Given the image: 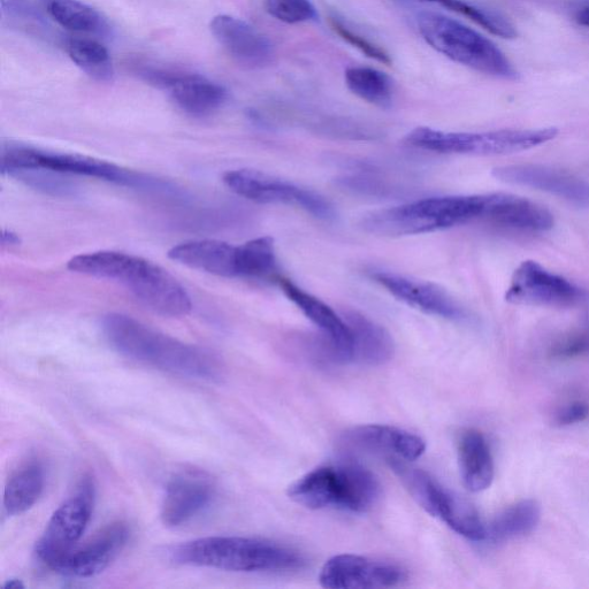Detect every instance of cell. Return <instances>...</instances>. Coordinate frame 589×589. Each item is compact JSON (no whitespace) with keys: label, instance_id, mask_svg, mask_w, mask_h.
I'll use <instances>...</instances> for the list:
<instances>
[{"label":"cell","instance_id":"cell-1","mask_svg":"<svg viewBox=\"0 0 589 589\" xmlns=\"http://www.w3.org/2000/svg\"><path fill=\"white\" fill-rule=\"evenodd\" d=\"M102 331L111 347L122 356L181 378L216 382L223 369L216 357L190 346L121 313L102 320Z\"/></svg>","mask_w":589,"mask_h":589},{"label":"cell","instance_id":"cell-2","mask_svg":"<svg viewBox=\"0 0 589 589\" xmlns=\"http://www.w3.org/2000/svg\"><path fill=\"white\" fill-rule=\"evenodd\" d=\"M67 267L75 273L121 283L160 316L185 317L193 309L181 283L148 259L119 251H95L72 258Z\"/></svg>","mask_w":589,"mask_h":589},{"label":"cell","instance_id":"cell-3","mask_svg":"<svg viewBox=\"0 0 589 589\" xmlns=\"http://www.w3.org/2000/svg\"><path fill=\"white\" fill-rule=\"evenodd\" d=\"M172 561L228 572H292L307 561L297 550L280 543L244 537L202 538L173 548Z\"/></svg>","mask_w":589,"mask_h":589},{"label":"cell","instance_id":"cell-4","mask_svg":"<svg viewBox=\"0 0 589 589\" xmlns=\"http://www.w3.org/2000/svg\"><path fill=\"white\" fill-rule=\"evenodd\" d=\"M485 206L486 195L425 198L367 213L359 226L379 236L422 235L481 220Z\"/></svg>","mask_w":589,"mask_h":589},{"label":"cell","instance_id":"cell-5","mask_svg":"<svg viewBox=\"0 0 589 589\" xmlns=\"http://www.w3.org/2000/svg\"><path fill=\"white\" fill-rule=\"evenodd\" d=\"M290 500L310 510L338 509L366 514L381 497L380 481L356 463L320 466L288 488Z\"/></svg>","mask_w":589,"mask_h":589},{"label":"cell","instance_id":"cell-6","mask_svg":"<svg viewBox=\"0 0 589 589\" xmlns=\"http://www.w3.org/2000/svg\"><path fill=\"white\" fill-rule=\"evenodd\" d=\"M417 26L427 44L455 63L494 78L518 80L519 73L507 56L476 30L435 12L418 14Z\"/></svg>","mask_w":589,"mask_h":589},{"label":"cell","instance_id":"cell-7","mask_svg":"<svg viewBox=\"0 0 589 589\" xmlns=\"http://www.w3.org/2000/svg\"><path fill=\"white\" fill-rule=\"evenodd\" d=\"M29 168H45L65 175H79L119 186L148 190H171L168 183L147 177L140 173L128 171L105 160L81 155L57 154V152L41 151L20 144H6L2 148L0 170L5 174H13Z\"/></svg>","mask_w":589,"mask_h":589},{"label":"cell","instance_id":"cell-8","mask_svg":"<svg viewBox=\"0 0 589 589\" xmlns=\"http://www.w3.org/2000/svg\"><path fill=\"white\" fill-rule=\"evenodd\" d=\"M556 128L500 129L483 133H450L428 127L413 129L407 142L411 147L439 154L497 156L540 147L555 139Z\"/></svg>","mask_w":589,"mask_h":589},{"label":"cell","instance_id":"cell-9","mask_svg":"<svg viewBox=\"0 0 589 589\" xmlns=\"http://www.w3.org/2000/svg\"><path fill=\"white\" fill-rule=\"evenodd\" d=\"M387 461L412 499L427 514L439 518L466 539L479 542L487 538V527L470 502L440 485L427 472L413 468L405 461L397 458H387Z\"/></svg>","mask_w":589,"mask_h":589},{"label":"cell","instance_id":"cell-10","mask_svg":"<svg viewBox=\"0 0 589 589\" xmlns=\"http://www.w3.org/2000/svg\"><path fill=\"white\" fill-rule=\"evenodd\" d=\"M95 484L84 477L75 492L52 515L47 529L38 540L35 553L45 566L53 570L56 565L78 546L93 515Z\"/></svg>","mask_w":589,"mask_h":589},{"label":"cell","instance_id":"cell-11","mask_svg":"<svg viewBox=\"0 0 589 589\" xmlns=\"http://www.w3.org/2000/svg\"><path fill=\"white\" fill-rule=\"evenodd\" d=\"M224 182L233 193L246 200L259 204L292 205L320 220L335 219L334 206L325 197L272 175L254 170H236L226 173Z\"/></svg>","mask_w":589,"mask_h":589},{"label":"cell","instance_id":"cell-12","mask_svg":"<svg viewBox=\"0 0 589 589\" xmlns=\"http://www.w3.org/2000/svg\"><path fill=\"white\" fill-rule=\"evenodd\" d=\"M506 300L512 304L569 309L586 304L589 293L538 262L525 260L512 275Z\"/></svg>","mask_w":589,"mask_h":589},{"label":"cell","instance_id":"cell-13","mask_svg":"<svg viewBox=\"0 0 589 589\" xmlns=\"http://www.w3.org/2000/svg\"><path fill=\"white\" fill-rule=\"evenodd\" d=\"M405 572L392 563L351 554L328 560L319 575V583L328 589H379L399 586Z\"/></svg>","mask_w":589,"mask_h":589},{"label":"cell","instance_id":"cell-14","mask_svg":"<svg viewBox=\"0 0 589 589\" xmlns=\"http://www.w3.org/2000/svg\"><path fill=\"white\" fill-rule=\"evenodd\" d=\"M140 75L150 84L170 91L175 104L191 117L211 116L227 101V90L202 75L170 73L155 68H143Z\"/></svg>","mask_w":589,"mask_h":589},{"label":"cell","instance_id":"cell-15","mask_svg":"<svg viewBox=\"0 0 589 589\" xmlns=\"http://www.w3.org/2000/svg\"><path fill=\"white\" fill-rule=\"evenodd\" d=\"M370 277L397 300L427 315L457 323L469 319L462 305L435 283L386 271H372Z\"/></svg>","mask_w":589,"mask_h":589},{"label":"cell","instance_id":"cell-16","mask_svg":"<svg viewBox=\"0 0 589 589\" xmlns=\"http://www.w3.org/2000/svg\"><path fill=\"white\" fill-rule=\"evenodd\" d=\"M216 492V484L208 473L189 470L177 474L166 486L160 511L163 523L167 527L189 523L211 506Z\"/></svg>","mask_w":589,"mask_h":589},{"label":"cell","instance_id":"cell-17","mask_svg":"<svg viewBox=\"0 0 589 589\" xmlns=\"http://www.w3.org/2000/svg\"><path fill=\"white\" fill-rule=\"evenodd\" d=\"M493 175L510 185L531 188L589 208V185L576 175L542 165H508L496 167Z\"/></svg>","mask_w":589,"mask_h":589},{"label":"cell","instance_id":"cell-18","mask_svg":"<svg viewBox=\"0 0 589 589\" xmlns=\"http://www.w3.org/2000/svg\"><path fill=\"white\" fill-rule=\"evenodd\" d=\"M129 535L126 524H112L93 540L84 543L83 546H76L52 571L71 578L95 577L116 560L127 545Z\"/></svg>","mask_w":589,"mask_h":589},{"label":"cell","instance_id":"cell-19","mask_svg":"<svg viewBox=\"0 0 589 589\" xmlns=\"http://www.w3.org/2000/svg\"><path fill=\"white\" fill-rule=\"evenodd\" d=\"M278 282L288 300L332 342L335 363H353L354 338L346 319L336 313L330 305L295 285L293 281L279 278Z\"/></svg>","mask_w":589,"mask_h":589},{"label":"cell","instance_id":"cell-20","mask_svg":"<svg viewBox=\"0 0 589 589\" xmlns=\"http://www.w3.org/2000/svg\"><path fill=\"white\" fill-rule=\"evenodd\" d=\"M210 29L214 38L237 64L257 70L272 63V43L248 22L221 14L212 19Z\"/></svg>","mask_w":589,"mask_h":589},{"label":"cell","instance_id":"cell-21","mask_svg":"<svg viewBox=\"0 0 589 589\" xmlns=\"http://www.w3.org/2000/svg\"><path fill=\"white\" fill-rule=\"evenodd\" d=\"M481 220L524 232L541 233L554 227L553 214L543 206L509 194L486 195L485 212Z\"/></svg>","mask_w":589,"mask_h":589},{"label":"cell","instance_id":"cell-22","mask_svg":"<svg viewBox=\"0 0 589 589\" xmlns=\"http://www.w3.org/2000/svg\"><path fill=\"white\" fill-rule=\"evenodd\" d=\"M346 440L359 449L405 462L418 460L426 451V443L420 436L389 425L355 427L347 433Z\"/></svg>","mask_w":589,"mask_h":589},{"label":"cell","instance_id":"cell-23","mask_svg":"<svg viewBox=\"0 0 589 589\" xmlns=\"http://www.w3.org/2000/svg\"><path fill=\"white\" fill-rule=\"evenodd\" d=\"M168 257L198 271L224 278H240L239 247L218 240H193L178 244Z\"/></svg>","mask_w":589,"mask_h":589},{"label":"cell","instance_id":"cell-24","mask_svg":"<svg viewBox=\"0 0 589 589\" xmlns=\"http://www.w3.org/2000/svg\"><path fill=\"white\" fill-rule=\"evenodd\" d=\"M342 316L353 332V363L379 366L393 358L394 341L384 327L358 311H344Z\"/></svg>","mask_w":589,"mask_h":589},{"label":"cell","instance_id":"cell-25","mask_svg":"<svg viewBox=\"0 0 589 589\" xmlns=\"http://www.w3.org/2000/svg\"><path fill=\"white\" fill-rule=\"evenodd\" d=\"M458 465L463 484L470 492H484L491 487L495 476L494 458L483 433L468 430L461 435Z\"/></svg>","mask_w":589,"mask_h":589},{"label":"cell","instance_id":"cell-26","mask_svg":"<svg viewBox=\"0 0 589 589\" xmlns=\"http://www.w3.org/2000/svg\"><path fill=\"white\" fill-rule=\"evenodd\" d=\"M43 466L32 462L13 474L4 493V509L9 516H19L32 509L44 491Z\"/></svg>","mask_w":589,"mask_h":589},{"label":"cell","instance_id":"cell-27","mask_svg":"<svg viewBox=\"0 0 589 589\" xmlns=\"http://www.w3.org/2000/svg\"><path fill=\"white\" fill-rule=\"evenodd\" d=\"M540 515L539 504L533 500L512 504L495 517L487 529V537L496 542L524 537L538 526Z\"/></svg>","mask_w":589,"mask_h":589},{"label":"cell","instance_id":"cell-28","mask_svg":"<svg viewBox=\"0 0 589 589\" xmlns=\"http://www.w3.org/2000/svg\"><path fill=\"white\" fill-rule=\"evenodd\" d=\"M346 83L351 93L367 103L389 107L393 102L394 83L384 72L371 67H350Z\"/></svg>","mask_w":589,"mask_h":589},{"label":"cell","instance_id":"cell-29","mask_svg":"<svg viewBox=\"0 0 589 589\" xmlns=\"http://www.w3.org/2000/svg\"><path fill=\"white\" fill-rule=\"evenodd\" d=\"M67 52L76 66L99 82L112 81L114 68L109 51L96 41L72 38L67 43Z\"/></svg>","mask_w":589,"mask_h":589},{"label":"cell","instance_id":"cell-30","mask_svg":"<svg viewBox=\"0 0 589 589\" xmlns=\"http://www.w3.org/2000/svg\"><path fill=\"white\" fill-rule=\"evenodd\" d=\"M240 278L270 279L278 271L271 237H258L239 246Z\"/></svg>","mask_w":589,"mask_h":589},{"label":"cell","instance_id":"cell-31","mask_svg":"<svg viewBox=\"0 0 589 589\" xmlns=\"http://www.w3.org/2000/svg\"><path fill=\"white\" fill-rule=\"evenodd\" d=\"M47 11L58 25L72 32H101L104 22L96 10L79 0H48Z\"/></svg>","mask_w":589,"mask_h":589},{"label":"cell","instance_id":"cell-32","mask_svg":"<svg viewBox=\"0 0 589 589\" xmlns=\"http://www.w3.org/2000/svg\"><path fill=\"white\" fill-rule=\"evenodd\" d=\"M420 2L439 4L442 7H446V9L476 22L477 25L486 29L487 32L506 38V40H515L518 36L515 26L504 18L503 15L473 5L466 2V0H420Z\"/></svg>","mask_w":589,"mask_h":589},{"label":"cell","instance_id":"cell-33","mask_svg":"<svg viewBox=\"0 0 589 589\" xmlns=\"http://www.w3.org/2000/svg\"><path fill=\"white\" fill-rule=\"evenodd\" d=\"M11 177L24 181L26 185L52 195H70L74 189L65 174L45 170V168H29L11 174Z\"/></svg>","mask_w":589,"mask_h":589},{"label":"cell","instance_id":"cell-34","mask_svg":"<svg viewBox=\"0 0 589 589\" xmlns=\"http://www.w3.org/2000/svg\"><path fill=\"white\" fill-rule=\"evenodd\" d=\"M265 9L274 19L285 24H303L317 18L311 0H266Z\"/></svg>","mask_w":589,"mask_h":589},{"label":"cell","instance_id":"cell-35","mask_svg":"<svg viewBox=\"0 0 589 589\" xmlns=\"http://www.w3.org/2000/svg\"><path fill=\"white\" fill-rule=\"evenodd\" d=\"M330 24L334 32L338 34L343 41L353 45L354 48L364 53L366 57L374 59L381 64H392V58H390L384 49L380 48L379 45L367 40V38L361 34L354 32V30L350 29L346 24H344V22L339 17L332 15L330 18Z\"/></svg>","mask_w":589,"mask_h":589},{"label":"cell","instance_id":"cell-36","mask_svg":"<svg viewBox=\"0 0 589 589\" xmlns=\"http://www.w3.org/2000/svg\"><path fill=\"white\" fill-rule=\"evenodd\" d=\"M556 359H572L589 354V327L558 339L549 350Z\"/></svg>","mask_w":589,"mask_h":589},{"label":"cell","instance_id":"cell-37","mask_svg":"<svg viewBox=\"0 0 589 589\" xmlns=\"http://www.w3.org/2000/svg\"><path fill=\"white\" fill-rule=\"evenodd\" d=\"M2 12L9 18L38 20V15L28 0H0Z\"/></svg>","mask_w":589,"mask_h":589},{"label":"cell","instance_id":"cell-38","mask_svg":"<svg viewBox=\"0 0 589 589\" xmlns=\"http://www.w3.org/2000/svg\"><path fill=\"white\" fill-rule=\"evenodd\" d=\"M589 416V407L584 402H573L565 407L557 416V423L561 426L575 425Z\"/></svg>","mask_w":589,"mask_h":589},{"label":"cell","instance_id":"cell-39","mask_svg":"<svg viewBox=\"0 0 589 589\" xmlns=\"http://www.w3.org/2000/svg\"><path fill=\"white\" fill-rule=\"evenodd\" d=\"M21 240L18 234L12 231H3L2 244L4 247H15L19 246Z\"/></svg>","mask_w":589,"mask_h":589},{"label":"cell","instance_id":"cell-40","mask_svg":"<svg viewBox=\"0 0 589 589\" xmlns=\"http://www.w3.org/2000/svg\"><path fill=\"white\" fill-rule=\"evenodd\" d=\"M576 20L580 26L589 28V6L577 13Z\"/></svg>","mask_w":589,"mask_h":589},{"label":"cell","instance_id":"cell-41","mask_svg":"<svg viewBox=\"0 0 589 589\" xmlns=\"http://www.w3.org/2000/svg\"><path fill=\"white\" fill-rule=\"evenodd\" d=\"M25 585L20 579H10L6 581L4 589H24Z\"/></svg>","mask_w":589,"mask_h":589}]
</instances>
